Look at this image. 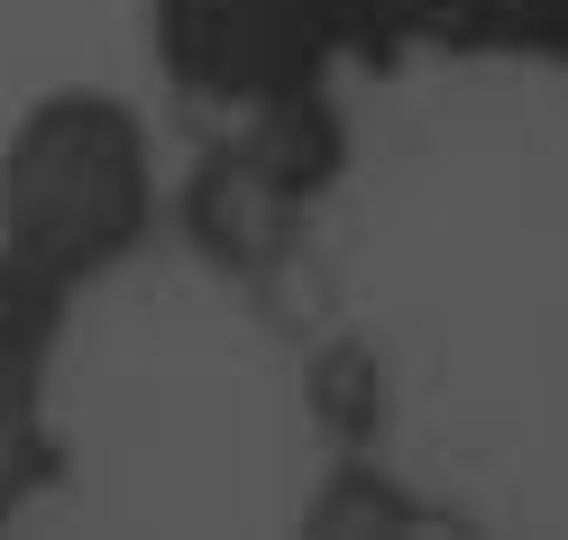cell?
Wrapping results in <instances>:
<instances>
[{
  "instance_id": "obj_5",
  "label": "cell",
  "mask_w": 568,
  "mask_h": 540,
  "mask_svg": "<svg viewBox=\"0 0 568 540\" xmlns=\"http://www.w3.org/2000/svg\"><path fill=\"white\" fill-rule=\"evenodd\" d=\"M422 47H440V55L568 64V0H440V10L422 19Z\"/></svg>"
},
{
  "instance_id": "obj_2",
  "label": "cell",
  "mask_w": 568,
  "mask_h": 540,
  "mask_svg": "<svg viewBox=\"0 0 568 540\" xmlns=\"http://www.w3.org/2000/svg\"><path fill=\"white\" fill-rule=\"evenodd\" d=\"M339 156H348V129L322 101V83L284 92L266 111H239V129L221 147H202L193 184H184V238L221 275H266L294 247L312 193L339 174Z\"/></svg>"
},
{
  "instance_id": "obj_8",
  "label": "cell",
  "mask_w": 568,
  "mask_h": 540,
  "mask_svg": "<svg viewBox=\"0 0 568 540\" xmlns=\"http://www.w3.org/2000/svg\"><path fill=\"white\" fill-rule=\"evenodd\" d=\"M322 412H331L339 440H358V430L376 421V367H367L358 348H339L331 367H322Z\"/></svg>"
},
{
  "instance_id": "obj_4",
  "label": "cell",
  "mask_w": 568,
  "mask_h": 540,
  "mask_svg": "<svg viewBox=\"0 0 568 540\" xmlns=\"http://www.w3.org/2000/svg\"><path fill=\"white\" fill-rule=\"evenodd\" d=\"M64 330H74V294L0 257V531L64 477V440L47 421V367Z\"/></svg>"
},
{
  "instance_id": "obj_6",
  "label": "cell",
  "mask_w": 568,
  "mask_h": 540,
  "mask_svg": "<svg viewBox=\"0 0 568 540\" xmlns=\"http://www.w3.org/2000/svg\"><path fill=\"white\" fill-rule=\"evenodd\" d=\"M404 513H413V495H395L385 477H367V467H348V477H339L322 503H312L303 540H395Z\"/></svg>"
},
{
  "instance_id": "obj_3",
  "label": "cell",
  "mask_w": 568,
  "mask_h": 540,
  "mask_svg": "<svg viewBox=\"0 0 568 540\" xmlns=\"http://www.w3.org/2000/svg\"><path fill=\"white\" fill-rule=\"evenodd\" d=\"M148 38L165 83L230 120L312 92L339 55L322 0H148Z\"/></svg>"
},
{
  "instance_id": "obj_7",
  "label": "cell",
  "mask_w": 568,
  "mask_h": 540,
  "mask_svg": "<svg viewBox=\"0 0 568 540\" xmlns=\"http://www.w3.org/2000/svg\"><path fill=\"white\" fill-rule=\"evenodd\" d=\"M432 10L440 0H322L339 55H404V47H422V19Z\"/></svg>"
},
{
  "instance_id": "obj_1",
  "label": "cell",
  "mask_w": 568,
  "mask_h": 540,
  "mask_svg": "<svg viewBox=\"0 0 568 540\" xmlns=\"http://www.w3.org/2000/svg\"><path fill=\"white\" fill-rule=\"evenodd\" d=\"M156 230L148 129L111 92H47L0 147V257L83 294Z\"/></svg>"
}]
</instances>
